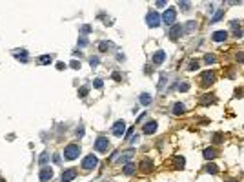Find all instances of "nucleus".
<instances>
[{
	"mask_svg": "<svg viewBox=\"0 0 244 182\" xmlns=\"http://www.w3.org/2000/svg\"><path fill=\"white\" fill-rule=\"evenodd\" d=\"M124 131H126V122H124V120L115 122V126H113V135H115V137H122Z\"/></svg>",
	"mask_w": 244,
	"mask_h": 182,
	"instance_id": "0eeeda50",
	"label": "nucleus"
},
{
	"mask_svg": "<svg viewBox=\"0 0 244 182\" xmlns=\"http://www.w3.org/2000/svg\"><path fill=\"white\" fill-rule=\"evenodd\" d=\"M57 67H58V69H66V64H64V62H58Z\"/></svg>",
	"mask_w": 244,
	"mask_h": 182,
	"instance_id": "e433bc0d",
	"label": "nucleus"
},
{
	"mask_svg": "<svg viewBox=\"0 0 244 182\" xmlns=\"http://www.w3.org/2000/svg\"><path fill=\"white\" fill-rule=\"evenodd\" d=\"M182 33H184V27H182V26H173V27L170 29V38H171V40H177Z\"/></svg>",
	"mask_w": 244,
	"mask_h": 182,
	"instance_id": "1a4fd4ad",
	"label": "nucleus"
},
{
	"mask_svg": "<svg viewBox=\"0 0 244 182\" xmlns=\"http://www.w3.org/2000/svg\"><path fill=\"white\" fill-rule=\"evenodd\" d=\"M26 55H27L26 51H16V55H15V57H16L18 60H22V62H26V60H27V57H26Z\"/></svg>",
	"mask_w": 244,
	"mask_h": 182,
	"instance_id": "4be33fe9",
	"label": "nucleus"
},
{
	"mask_svg": "<svg viewBox=\"0 0 244 182\" xmlns=\"http://www.w3.org/2000/svg\"><path fill=\"white\" fill-rule=\"evenodd\" d=\"M71 67H75V69H80V62L73 60V62H71Z\"/></svg>",
	"mask_w": 244,
	"mask_h": 182,
	"instance_id": "473e14b6",
	"label": "nucleus"
},
{
	"mask_svg": "<svg viewBox=\"0 0 244 182\" xmlns=\"http://www.w3.org/2000/svg\"><path fill=\"white\" fill-rule=\"evenodd\" d=\"M124 173L126 175H133L135 173V164H126L124 166Z\"/></svg>",
	"mask_w": 244,
	"mask_h": 182,
	"instance_id": "412c9836",
	"label": "nucleus"
},
{
	"mask_svg": "<svg viewBox=\"0 0 244 182\" xmlns=\"http://www.w3.org/2000/svg\"><path fill=\"white\" fill-rule=\"evenodd\" d=\"M77 177V170H66L64 173H62V182H69V180H73Z\"/></svg>",
	"mask_w": 244,
	"mask_h": 182,
	"instance_id": "f8f14e48",
	"label": "nucleus"
},
{
	"mask_svg": "<svg viewBox=\"0 0 244 182\" xmlns=\"http://www.w3.org/2000/svg\"><path fill=\"white\" fill-rule=\"evenodd\" d=\"M0 182H5V180H4V179H0Z\"/></svg>",
	"mask_w": 244,
	"mask_h": 182,
	"instance_id": "58836bf2",
	"label": "nucleus"
},
{
	"mask_svg": "<svg viewBox=\"0 0 244 182\" xmlns=\"http://www.w3.org/2000/svg\"><path fill=\"white\" fill-rule=\"evenodd\" d=\"M195 69H199V62H197V60L188 64V71H195Z\"/></svg>",
	"mask_w": 244,
	"mask_h": 182,
	"instance_id": "393cba45",
	"label": "nucleus"
},
{
	"mask_svg": "<svg viewBox=\"0 0 244 182\" xmlns=\"http://www.w3.org/2000/svg\"><path fill=\"white\" fill-rule=\"evenodd\" d=\"M157 126H159V124H157L155 120H149V122H146V124H144L142 131H144L146 135H153V133L157 131Z\"/></svg>",
	"mask_w": 244,
	"mask_h": 182,
	"instance_id": "6e6552de",
	"label": "nucleus"
},
{
	"mask_svg": "<svg viewBox=\"0 0 244 182\" xmlns=\"http://www.w3.org/2000/svg\"><path fill=\"white\" fill-rule=\"evenodd\" d=\"M235 58H237V62H241V64H242V62H244V51H242V53H237V57H235Z\"/></svg>",
	"mask_w": 244,
	"mask_h": 182,
	"instance_id": "7c9ffc66",
	"label": "nucleus"
},
{
	"mask_svg": "<svg viewBox=\"0 0 244 182\" xmlns=\"http://www.w3.org/2000/svg\"><path fill=\"white\" fill-rule=\"evenodd\" d=\"M38 62H40V64H51V62H53V57H51V55H44V57L38 58Z\"/></svg>",
	"mask_w": 244,
	"mask_h": 182,
	"instance_id": "aec40b11",
	"label": "nucleus"
},
{
	"mask_svg": "<svg viewBox=\"0 0 244 182\" xmlns=\"http://www.w3.org/2000/svg\"><path fill=\"white\" fill-rule=\"evenodd\" d=\"M190 89V84L188 82H182V86H179V91H188Z\"/></svg>",
	"mask_w": 244,
	"mask_h": 182,
	"instance_id": "bb28decb",
	"label": "nucleus"
},
{
	"mask_svg": "<svg viewBox=\"0 0 244 182\" xmlns=\"http://www.w3.org/2000/svg\"><path fill=\"white\" fill-rule=\"evenodd\" d=\"M202 98H204V100H202V104H208V102H215V97H213V95H204Z\"/></svg>",
	"mask_w": 244,
	"mask_h": 182,
	"instance_id": "a878e982",
	"label": "nucleus"
},
{
	"mask_svg": "<svg viewBox=\"0 0 244 182\" xmlns=\"http://www.w3.org/2000/svg\"><path fill=\"white\" fill-rule=\"evenodd\" d=\"M108 148H109V140H108V137H98L97 142H95V149L100 151V153H104V151H108Z\"/></svg>",
	"mask_w": 244,
	"mask_h": 182,
	"instance_id": "20e7f679",
	"label": "nucleus"
},
{
	"mask_svg": "<svg viewBox=\"0 0 244 182\" xmlns=\"http://www.w3.org/2000/svg\"><path fill=\"white\" fill-rule=\"evenodd\" d=\"M204 171H206V173H211V175H215V173L219 171V168H217L215 164H208V166L204 168Z\"/></svg>",
	"mask_w": 244,
	"mask_h": 182,
	"instance_id": "6ab92c4d",
	"label": "nucleus"
},
{
	"mask_svg": "<svg viewBox=\"0 0 244 182\" xmlns=\"http://www.w3.org/2000/svg\"><path fill=\"white\" fill-rule=\"evenodd\" d=\"M98 166V159L91 153V155H88L84 160H82V170H86V171H93L95 168Z\"/></svg>",
	"mask_w": 244,
	"mask_h": 182,
	"instance_id": "f03ea898",
	"label": "nucleus"
},
{
	"mask_svg": "<svg viewBox=\"0 0 244 182\" xmlns=\"http://www.w3.org/2000/svg\"><path fill=\"white\" fill-rule=\"evenodd\" d=\"M139 168H140V171H142V173H149V171L153 170V162H151L149 159H142V162H140V166H139Z\"/></svg>",
	"mask_w": 244,
	"mask_h": 182,
	"instance_id": "9d476101",
	"label": "nucleus"
},
{
	"mask_svg": "<svg viewBox=\"0 0 244 182\" xmlns=\"http://www.w3.org/2000/svg\"><path fill=\"white\" fill-rule=\"evenodd\" d=\"M140 104H144V106L151 104V97H149L148 93H142V95H140Z\"/></svg>",
	"mask_w": 244,
	"mask_h": 182,
	"instance_id": "a211bd4d",
	"label": "nucleus"
},
{
	"mask_svg": "<svg viewBox=\"0 0 244 182\" xmlns=\"http://www.w3.org/2000/svg\"><path fill=\"white\" fill-rule=\"evenodd\" d=\"M78 95H80V97H86V95H88V88H82V89L78 91Z\"/></svg>",
	"mask_w": 244,
	"mask_h": 182,
	"instance_id": "72a5a7b5",
	"label": "nucleus"
},
{
	"mask_svg": "<svg viewBox=\"0 0 244 182\" xmlns=\"http://www.w3.org/2000/svg\"><path fill=\"white\" fill-rule=\"evenodd\" d=\"M180 7H182V9H190V4H188V2H180Z\"/></svg>",
	"mask_w": 244,
	"mask_h": 182,
	"instance_id": "c9c22d12",
	"label": "nucleus"
},
{
	"mask_svg": "<svg viewBox=\"0 0 244 182\" xmlns=\"http://www.w3.org/2000/svg\"><path fill=\"white\" fill-rule=\"evenodd\" d=\"M108 47H109V44H108V42H100V46H98V49H100V51H106Z\"/></svg>",
	"mask_w": 244,
	"mask_h": 182,
	"instance_id": "cd10ccee",
	"label": "nucleus"
},
{
	"mask_svg": "<svg viewBox=\"0 0 244 182\" xmlns=\"http://www.w3.org/2000/svg\"><path fill=\"white\" fill-rule=\"evenodd\" d=\"M146 22H148L151 27H159V24H160V16H159V13H157V11H151V13H148V16H146Z\"/></svg>",
	"mask_w": 244,
	"mask_h": 182,
	"instance_id": "423d86ee",
	"label": "nucleus"
},
{
	"mask_svg": "<svg viewBox=\"0 0 244 182\" xmlns=\"http://www.w3.org/2000/svg\"><path fill=\"white\" fill-rule=\"evenodd\" d=\"M215 73L213 71H204L202 73V77H201V86L202 88H208V86H211L213 82H215Z\"/></svg>",
	"mask_w": 244,
	"mask_h": 182,
	"instance_id": "7ed1b4c3",
	"label": "nucleus"
},
{
	"mask_svg": "<svg viewBox=\"0 0 244 182\" xmlns=\"http://www.w3.org/2000/svg\"><path fill=\"white\" fill-rule=\"evenodd\" d=\"M133 155H135V151H133V149H129V151H126V153H122V157H120V162H122V164H126V162H129Z\"/></svg>",
	"mask_w": 244,
	"mask_h": 182,
	"instance_id": "f3484780",
	"label": "nucleus"
},
{
	"mask_svg": "<svg viewBox=\"0 0 244 182\" xmlns=\"http://www.w3.org/2000/svg\"><path fill=\"white\" fill-rule=\"evenodd\" d=\"M204 60H206V64H215V62H217V58H215L213 55H206Z\"/></svg>",
	"mask_w": 244,
	"mask_h": 182,
	"instance_id": "b1692460",
	"label": "nucleus"
},
{
	"mask_svg": "<svg viewBox=\"0 0 244 182\" xmlns=\"http://www.w3.org/2000/svg\"><path fill=\"white\" fill-rule=\"evenodd\" d=\"M102 84H104V82H102V80H100V78H97V80H95V82H93V86H95V88H97V89H100V88H102Z\"/></svg>",
	"mask_w": 244,
	"mask_h": 182,
	"instance_id": "c85d7f7f",
	"label": "nucleus"
},
{
	"mask_svg": "<svg viewBox=\"0 0 244 182\" xmlns=\"http://www.w3.org/2000/svg\"><path fill=\"white\" fill-rule=\"evenodd\" d=\"M89 31H91V27H88V26H86V27H82V33H89Z\"/></svg>",
	"mask_w": 244,
	"mask_h": 182,
	"instance_id": "4c0bfd02",
	"label": "nucleus"
},
{
	"mask_svg": "<svg viewBox=\"0 0 244 182\" xmlns=\"http://www.w3.org/2000/svg\"><path fill=\"white\" fill-rule=\"evenodd\" d=\"M78 155H80V146H78V144H67V146H66V149H64V159L75 160Z\"/></svg>",
	"mask_w": 244,
	"mask_h": 182,
	"instance_id": "f257e3e1",
	"label": "nucleus"
},
{
	"mask_svg": "<svg viewBox=\"0 0 244 182\" xmlns=\"http://www.w3.org/2000/svg\"><path fill=\"white\" fill-rule=\"evenodd\" d=\"M175 16H177V9H175V7H170V9L162 15V20L166 22V26H170V24L175 22Z\"/></svg>",
	"mask_w": 244,
	"mask_h": 182,
	"instance_id": "39448f33",
	"label": "nucleus"
},
{
	"mask_svg": "<svg viewBox=\"0 0 244 182\" xmlns=\"http://www.w3.org/2000/svg\"><path fill=\"white\" fill-rule=\"evenodd\" d=\"M53 177V170L51 168H42L40 170V182H47Z\"/></svg>",
	"mask_w": 244,
	"mask_h": 182,
	"instance_id": "9b49d317",
	"label": "nucleus"
},
{
	"mask_svg": "<svg viewBox=\"0 0 244 182\" xmlns=\"http://www.w3.org/2000/svg\"><path fill=\"white\" fill-rule=\"evenodd\" d=\"M186 26H188V29H190V31H191V29H195V27H197V24H195V22H188V24H186Z\"/></svg>",
	"mask_w": 244,
	"mask_h": 182,
	"instance_id": "2f4dec72",
	"label": "nucleus"
},
{
	"mask_svg": "<svg viewBox=\"0 0 244 182\" xmlns=\"http://www.w3.org/2000/svg\"><path fill=\"white\" fill-rule=\"evenodd\" d=\"M89 64H91V67H95V66L98 64V58H91V60H89Z\"/></svg>",
	"mask_w": 244,
	"mask_h": 182,
	"instance_id": "f704fd0d",
	"label": "nucleus"
},
{
	"mask_svg": "<svg viewBox=\"0 0 244 182\" xmlns=\"http://www.w3.org/2000/svg\"><path fill=\"white\" fill-rule=\"evenodd\" d=\"M202 157H204L206 160H213V159L217 157V149H215V148H206L204 153H202Z\"/></svg>",
	"mask_w": 244,
	"mask_h": 182,
	"instance_id": "4468645a",
	"label": "nucleus"
},
{
	"mask_svg": "<svg viewBox=\"0 0 244 182\" xmlns=\"http://www.w3.org/2000/svg\"><path fill=\"white\" fill-rule=\"evenodd\" d=\"M175 164H177V168H180V170H182V168H184V164H186L184 157H177V159H175Z\"/></svg>",
	"mask_w": 244,
	"mask_h": 182,
	"instance_id": "5701e85b",
	"label": "nucleus"
},
{
	"mask_svg": "<svg viewBox=\"0 0 244 182\" xmlns=\"http://www.w3.org/2000/svg\"><path fill=\"white\" fill-rule=\"evenodd\" d=\"M164 60H166V53L164 51H157L153 55V64H162Z\"/></svg>",
	"mask_w": 244,
	"mask_h": 182,
	"instance_id": "2eb2a0df",
	"label": "nucleus"
},
{
	"mask_svg": "<svg viewBox=\"0 0 244 182\" xmlns=\"http://www.w3.org/2000/svg\"><path fill=\"white\" fill-rule=\"evenodd\" d=\"M226 38H228V33L226 31H215L211 35V40H215V42H224Z\"/></svg>",
	"mask_w": 244,
	"mask_h": 182,
	"instance_id": "ddd939ff",
	"label": "nucleus"
},
{
	"mask_svg": "<svg viewBox=\"0 0 244 182\" xmlns=\"http://www.w3.org/2000/svg\"><path fill=\"white\" fill-rule=\"evenodd\" d=\"M171 111H173V115H182L184 111H186V108H184V104H180V102H177V104H173V108H171Z\"/></svg>",
	"mask_w": 244,
	"mask_h": 182,
	"instance_id": "dca6fc26",
	"label": "nucleus"
},
{
	"mask_svg": "<svg viewBox=\"0 0 244 182\" xmlns=\"http://www.w3.org/2000/svg\"><path fill=\"white\" fill-rule=\"evenodd\" d=\"M222 15H224V11H219V13H217V15H215V16L211 18V22H217V20H219V18H221Z\"/></svg>",
	"mask_w": 244,
	"mask_h": 182,
	"instance_id": "c756f323",
	"label": "nucleus"
}]
</instances>
